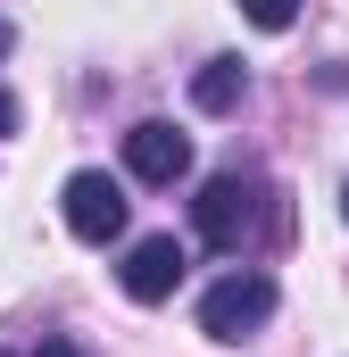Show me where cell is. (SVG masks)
Returning <instances> with one entry per match:
<instances>
[{
	"label": "cell",
	"instance_id": "6da1fadb",
	"mask_svg": "<svg viewBox=\"0 0 349 357\" xmlns=\"http://www.w3.org/2000/svg\"><path fill=\"white\" fill-rule=\"evenodd\" d=\"M266 199H274V191H266L258 175H242V167H233V175H208V183H200V199H191V233H200L208 250H225V258H233V250H250V241H258Z\"/></svg>",
	"mask_w": 349,
	"mask_h": 357
},
{
	"label": "cell",
	"instance_id": "7a4b0ae2",
	"mask_svg": "<svg viewBox=\"0 0 349 357\" xmlns=\"http://www.w3.org/2000/svg\"><path fill=\"white\" fill-rule=\"evenodd\" d=\"M274 274L266 266H233V274H216L208 291H200V333L208 341H250L266 316H274Z\"/></svg>",
	"mask_w": 349,
	"mask_h": 357
},
{
	"label": "cell",
	"instance_id": "3957f363",
	"mask_svg": "<svg viewBox=\"0 0 349 357\" xmlns=\"http://www.w3.org/2000/svg\"><path fill=\"white\" fill-rule=\"evenodd\" d=\"M59 199H67V233H75V241H117V233H125V208H133V199H125V183L100 175V167L67 175Z\"/></svg>",
	"mask_w": 349,
	"mask_h": 357
},
{
	"label": "cell",
	"instance_id": "277c9868",
	"mask_svg": "<svg viewBox=\"0 0 349 357\" xmlns=\"http://www.w3.org/2000/svg\"><path fill=\"white\" fill-rule=\"evenodd\" d=\"M125 175L150 183V191L183 183V175H191V133H174L167 116H142V125L125 133Z\"/></svg>",
	"mask_w": 349,
	"mask_h": 357
},
{
	"label": "cell",
	"instance_id": "5b68a950",
	"mask_svg": "<svg viewBox=\"0 0 349 357\" xmlns=\"http://www.w3.org/2000/svg\"><path fill=\"white\" fill-rule=\"evenodd\" d=\"M183 266H191V250L174 241V233H150V241H133L125 250V299H142V307H158V299H174V282H183Z\"/></svg>",
	"mask_w": 349,
	"mask_h": 357
},
{
	"label": "cell",
	"instance_id": "8992f818",
	"mask_svg": "<svg viewBox=\"0 0 349 357\" xmlns=\"http://www.w3.org/2000/svg\"><path fill=\"white\" fill-rule=\"evenodd\" d=\"M242 100H250V67H242V59H208V67L191 75V108H200V116H233Z\"/></svg>",
	"mask_w": 349,
	"mask_h": 357
},
{
	"label": "cell",
	"instance_id": "52a82bcc",
	"mask_svg": "<svg viewBox=\"0 0 349 357\" xmlns=\"http://www.w3.org/2000/svg\"><path fill=\"white\" fill-rule=\"evenodd\" d=\"M242 17H250L258 33H291V17H299V0H242Z\"/></svg>",
	"mask_w": 349,
	"mask_h": 357
},
{
	"label": "cell",
	"instance_id": "ba28073f",
	"mask_svg": "<svg viewBox=\"0 0 349 357\" xmlns=\"http://www.w3.org/2000/svg\"><path fill=\"white\" fill-rule=\"evenodd\" d=\"M0 357H84V349H75V341H59V333H42L34 349H0Z\"/></svg>",
	"mask_w": 349,
	"mask_h": 357
},
{
	"label": "cell",
	"instance_id": "9c48e42d",
	"mask_svg": "<svg viewBox=\"0 0 349 357\" xmlns=\"http://www.w3.org/2000/svg\"><path fill=\"white\" fill-rule=\"evenodd\" d=\"M0 133H17V100L8 91H0Z\"/></svg>",
	"mask_w": 349,
	"mask_h": 357
},
{
	"label": "cell",
	"instance_id": "30bf717a",
	"mask_svg": "<svg viewBox=\"0 0 349 357\" xmlns=\"http://www.w3.org/2000/svg\"><path fill=\"white\" fill-rule=\"evenodd\" d=\"M8 50H17V25H8V17H0V59H8Z\"/></svg>",
	"mask_w": 349,
	"mask_h": 357
},
{
	"label": "cell",
	"instance_id": "8fae6325",
	"mask_svg": "<svg viewBox=\"0 0 349 357\" xmlns=\"http://www.w3.org/2000/svg\"><path fill=\"white\" fill-rule=\"evenodd\" d=\"M341 216H349V191H341Z\"/></svg>",
	"mask_w": 349,
	"mask_h": 357
}]
</instances>
